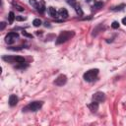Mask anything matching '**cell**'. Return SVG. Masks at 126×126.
<instances>
[{
  "instance_id": "cell-1",
  "label": "cell",
  "mask_w": 126,
  "mask_h": 126,
  "mask_svg": "<svg viewBox=\"0 0 126 126\" xmlns=\"http://www.w3.org/2000/svg\"><path fill=\"white\" fill-rule=\"evenodd\" d=\"M74 34H75L74 32H70V31H64V32H62L58 35V37L56 39V44H60V43H63V42L67 41L68 39H70L71 37H73Z\"/></svg>"
},
{
  "instance_id": "cell-2",
  "label": "cell",
  "mask_w": 126,
  "mask_h": 126,
  "mask_svg": "<svg viewBox=\"0 0 126 126\" xmlns=\"http://www.w3.org/2000/svg\"><path fill=\"white\" fill-rule=\"evenodd\" d=\"M97 75H98V69H91L84 74V79L87 82H93L96 79Z\"/></svg>"
},
{
  "instance_id": "cell-3",
  "label": "cell",
  "mask_w": 126,
  "mask_h": 126,
  "mask_svg": "<svg viewBox=\"0 0 126 126\" xmlns=\"http://www.w3.org/2000/svg\"><path fill=\"white\" fill-rule=\"evenodd\" d=\"M41 106H42L41 101H32L27 106V109H29L31 111H37L41 108Z\"/></svg>"
},
{
  "instance_id": "cell-4",
  "label": "cell",
  "mask_w": 126,
  "mask_h": 126,
  "mask_svg": "<svg viewBox=\"0 0 126 126\" xmlns=\"http://www.w3.org/2000/svg\"><path fill=\"white\" fill-rule=\"evenodd\" d=\"M18 36H19V34H18L17 32H9V33L6 35V37H5V41H6L8 44H12V43H14L15 39L18 38Z\"/></svg>"
},
{
  "instance_id": "cell-5",
  "label": "cell",
  "mask_w": 126,
  "mask_h": 126,
  "mask_svg": "<svg viewBox=\"0 0 126 126\" xmlns=\"http://www.w3.org/2000/svg\"><path fill=\"white\" fill-rule=\"evenodd\" d=\"M66 82H67V77H66L65 75L61 74V75H59V76L55 79L54 84H55V85H57V86H63Z\"/></svg>"
},
{
  "instance_id": "cell-6",
  "label": "cell",
  "mask_w": 126,
  "mask_h": 126,
  "mask_svg": "<svg viewBox=\"0 0 126 126\" xmlns=\"http://www.w3.org/2000/svg\"><path fill=\"white\" fill-rule=\"evenodd\" d=\"M93 99L96 102H102L104 101L105 99V96H104V94L103 93H100V92H97L95 93L94 95H93Z\"/></svg>"
},
{
  "instance_id": "cell-7",
  "label": "cell",
  "mask_w": 126,
  "mask_h": 126,
  "mask_svg": "<svg viewBox=\"0 0 126 126\" xmlns=\"http://www.w3.org/2000/svg\"><path fill=\"white\" fill-rule=\"evenodd\" d=\"M18 103V97L16 94H11L9 96V104L11 106H15Z\"/></svg>"
},
{
  "instance_id": "cell-8",
  "label": "cell",
  "mask_w": 126,
  "mask_h": 126,
  "mask_svg": "<svg viewBox=\"0 0 126 126\" xmlns=\"http://www.w3.org/2000/svg\"><path fill=\"white\" fill-rule=\"evenodd\" d=\"M88 107L90 108V110L91 111H93V112H95L97 109H98V102H96V101H93L92 103H90L89 105H88Z\"/></svg>"
},
{
  "instance_id": "cell-9",
  "label": "cell",
  "mask_w": 126,
  "mask_h": 126,
  "mask_svg": "<svg viewBox=\"0 0 126 126\" xmlns=\"http://www.w3.org/2000/svg\"><path fill=\"white\" fill-rule=\"evenodd\" d=\"M36 10L39 12V13H43L44 10H45V4L43 1H39L36 5Z\"/></svg>"
},
{
  "instance_id": "cell-10",
  "label": "cell",
  "mask_w": 126,
  "mask_h": 126,
  "mask_svg": "<svg viewBox=\"0 0 126 126\" xmlns=\"http://www.w3.org/2000/svg\"><path fill=\"white\" fill-rule=\"evenodd\" d=\"M58 16L61 17V18H63V19H66V18L68 17V12H67V10L64 9V8H61V9L58 11Z\"/></svg>"
},
{
  "instance_id": "cell-11",
  "label": "cell",
  "mask_w": 126,
  "mask_h": 126,
  "mask_svg": "<svg viewBox=\"0 0 126 126\" xmlns=\"http://www.w3.org/2000/svg\"><path fill=\"white\" fill-rule=\"evenodd\" d=\"M48 13H49V15H50L51 17H53V18L58 17V12H57L56 9L53 8V7H49V8H48Z\"/></svg>"
},
{
  "instance_id": "cell-12",
  "label": "cell",
  "mask_w": 126,
  "mask_h": 126,
  "mask_svg": "<svg viewBox=\"0 0 126 126\" xmlns=\"http://www.w3.org/2000/svg\"><path fill=\"white\" fill-rule=\"evenodd\" d=\"M74 8H75V10H76V13H77L79 16H83V14H84V13H83V10H82V8H81L79 5H75Z\"/></svg>"
},
{
  "instance_id": "cell-13",
  "label": "cell",
  "mask_w": 126,
  "mask_h": 126,
  "mask_svg": "<svg viewBox=\"0 0 126 126\" xmlns=\"http://www.w3.org/2000/svg\"><path fill=\"white\" fill-rule=\"evenodd\" d=\"M3 59L5 61H8V62H16L15 61V56H3Z\"/></svg>"
},
{
  "instance_id": "cell-14",
  "label": "cell",
  "mask_w": 126,
  "mask_h": 126,
  "mask_svg": "<svg viewBox=\"0 0 126 126\" xmlns=\"http://www.w3.org/2000/svg\"><path fill=\"white\" fill-rule=\"evenodd\" d=\"M8 19H9V23H10V24H12V23H13V21L16 19L15 14H14L13 12H10V13H9V16H8Z\"/></svg>"
},
{
  "instance_id": "cell-15",
  "label": "cell",
  "mask_w": 126,
  "mask_h": 126,
  "mask_svg": "<svg viewBox=\"0 0 126 126\" xmlns=\"http://www.w3.org/2000/svg\"><path fill=\"white\" fill-rule=\"evenodd\" d=\"M15 61L17 63H24L25 62V58L21 57V56H15Z\"/></svg>"
},
{
  "instance_id": "cell-16",
  "label": "cell",
  "mask_w": 126,
  "mask_h": 126,
  "mask_svg": "<svg viewBox=\"0 0 126 126\" xmlns=\"http://www.w3.org/2000/svg\"><path fill=\"white\" fill-rule=\"evenodd\" d=\"M32 24H33L34 27H39V26L41 25V21H40L39 19H34L33 22H32Z\"/></svg>"
},
{
  "instance_id": "cell-17",
  "label": "cell",
  "mask_w": 126,
  "mask_h": 126,
  "mask_svg": "<svg viewBox=\"0 0 126 126\" xmlns=\"http://www.w3.org/2000/svg\"><path fill=\"white\" fill-rule=\"evenodd\" d=\"M102 6H103V3H102V2H99V1L95 2L94 5V7H95V8H100V7H102Z\"/></svg>"
},
{
  "instance_id": "cell-18",
  "label": "cell",
  "mask_w": 126,
  "mask_h": 126,
  "mask_svg": "<svg viewBox=\"0 0 126 126\" xmlns=\"http://www.w3.org/2000/svg\"><path fill=\"white\" fill-rule=\"evenodd\" d=\"M22 34H23L24 36H27V37L32 38V34H31V33H28V32H25V31H23V32H22Z\"/></svg>"
},
{
  "instance_id": "cell-19",
  "label": "cell",
  "mask_w": 126,
  "mask_h": 126,
  "mask_svg": "<svg viewBox=\"0 0 126 126\" xmlns=\"http://www.w3.org/2000/svg\"><path fill=\"white\" fill-rule=\"evenodd\" d=\"M66 2H67L69 5L73 6V7H75V5H76V0H66Z\"/></svg>"
},
{
  "instance_id": "cell-20",
  "label": "cell",
  "mask_w": 126,
  "mask_h": 126,
  "mask_svg": "<svg viewBox=\"0 0 126 126\" xmlns=\"http://www.w3.org/2000/svg\"><path fill=\"white\" fill-rule=\"evenodd\" d=\"M111 27H112V29H118V28H119L118 22H113V23L111 24Z\"/></svg>"
},
{
  "instance_id": "cell-21",
  "label": "cell",
  "mask_w": 126,
  "mask_h": 126,
  "mask_svg": "<svg viewBox=\"0 0 126 126\" xmlns=\"http://www.w3.org/2000/svg\"><path fill=\"white\" fill-rule=\"evenodd\" d=\"M30 4L32 6V7H34V8H36V5H37V2L35 1V0H30Z\"/></svg>"
},
{
  "instance_id": "cell-22",
  "label": "cell",
  "mask_w": 126,
  "mask_h": 126,
  "mask_svg": "<svg viewBox=\"0 0 126 126\" xmlns=\"http://www.w3.org/2000/svg\"><path fill=\"white\" fill-rule=\"evenodd\" d=\"M16 20L17 21H25L26 18L25 17H22V16H16Z\"/></svg>"
},
{
  "instance_id": "cell-23",
  "label": "cell",
  "mask_w": 126,
  "mask_h": 126,
  "mask_svg": "<svg viewBox=\"0 0 126 126\" xmlns=\"http://www.w3.org/2000/svg\"><path fill=\"white\" fill-rule=\"evenodd\" d=\"M123 7H125V5H120V6H117V7H114V8H112V10H121Z\"/></svg>"
},
{
  "instance_id": "cell-24",
  "label": "cell",
  "mask_w": 126,
  "mask_h": 126,
  "mask_svg": "<svg viewBox=\"0 0 126 126\" xmlns=\"http://www.w3.org/2000/svg\"><path fill=\"white\" fill-rule=\"evenodd\" d=\"M5 27H6V24H5L4 22H2V23L0 24V30H1V31H3V30L5 29Z\"/></svg>"
},
{
  "instance_id": "cell-25",
  "label": "cell",
  "mask_w": 126,
  "mask_h": 126,
  "mask_svg": "<svg viewBox=\"0 0 126 126\" xmlns=\"http://www.w3.org/2000/svg\"><path fill=\"white\" fill-rule=\"evenodd\" d=\"M122 24H123V25H125V26H126V17H125V18H123V19H122Z\"/></svg>"
}]
</instances>
